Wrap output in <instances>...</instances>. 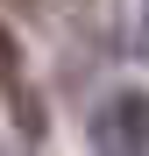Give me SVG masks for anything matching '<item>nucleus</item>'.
I'll return each mask as SVG.
<instances>
[{"instance_id": "nucleus-1", "label": "nucleus", "mask_w": 149, "mask_h": 156, "mask_svg": "<svg viewBox=\"0 0 149 156\" xmlns=\"http://www.w3.org/2000/svg\"><path fill=\"white\" fill-rule=\"evenodd\" d=\"M92 156H149V92H114L92 114Z\"/></svg>"}, {"instance_id": "nucleus-2", "label": "nucleus", "mask_w": 149, "mask_h": 156, "mask_svg": "<svg viewBox=\"0 0 149 156\" xmlns=\"http://www.w3.org/2000/svg\"><path fill=\"white\" fill-rule=\"evenodd\" d=\"M0 92L14 99L21 135H43V99H36V85H29V71H21V43L7 36V21H0Z\"/></svg>"}, {"instance_id": "nucleus-3", "label": "nucleus", "mask_w": 149, "mask_h": 156, "mask_svg": "<svg viewBox=\"0 0 149 156\" xmlns=\"http://www.w3.org/2000/svg\"><path fill=\"white\" fill-rule=\"evenodd\" d=\"M7 7H14V14H36V7H43V0H7Z\"/></svg>"}, {"instance_id": "nucleus-4", "label": "nucleus", "mask_w": 149, "mask_h": 156, "mask_svg": "<svg viewBox=\"0 0 149 156\" xmlns=\"http://www.w3.org/2000/svg\"><path fill=\"white\" fill-rule=\"evenodd\" d=\"M142 50H149V21H142Z\"/></svg>"}]
</instances>
